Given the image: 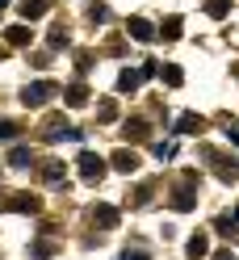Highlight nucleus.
Instances as JSON below:
<instances>
[{"label":"nucleus","instance_id":"10","mask_svg":"<svg viewBox=\"0 0 239 260\" xmlns=\"http://www.w3.org/2000/svg\"><path fill=\"white\" fill-rule=\"evenodd\" d=\"M181 130H201V118H197V113H185V118H181Z\"/></svg>","mask_w":239,"mask_h":260},{"label":"nucleus","instance_id":"14","mask_svg":"<svg viewBox=\"0 0 239 260\" xmlns=\"http://www.w3.org/2000/svg\"><path fill=\"white\" fill-rule=\"evenodd\" d=\"M13 135H17V126H13V122H0V139H13Z\"/></svg>","mask_w":239,"mask_h":260},{"label":"nucleus","instance_id":"15","mask_svg":"<svg viewBox=\"0 0 239 260\" xmlns=\"http://www.w3.org/2000/svg\"><path fill=\"white\" fill-rule=\"evenodd\" d=\"M122 260H147L143 252H122Z\"/></svg>","mask_w":239,"mask_h":260},{"label":"nucleus","instance_id":"7","mask_svg":"<svg viewBox=\"0 0 239 260\" xmlns=\"http://www.w3.org/2000/svg\"><path fill=\"white\" fill-rule=\"evenodd\" d=\"M139 80H143V72H122L118 88H122V92H134V88H139Z\"/></svg>","mask_w":239,"mask_h":260},{"label":"nucleus","instance_id":"9","mask_svg":"<svg viewBox=\"0 0 239 260\" xmlns=\"http://www.w3.org/2000/svg\"><path fill=\"white\" fill-rule=\"evenodd\" d=\"M9 42H17V46L29 42V29H25V25H13V29H9Z\"/></svg>","mask_w":239,"mask_h":260},{"label":"nucleus","instance_id":"8","mask_svg":"<svg viewBox=\"0 0 239 260\" xmlns=\"http://www.w3.org/2000/svg\"><path fill=\"white\" fill-rule=\"evenodd\" d=\"M206 248H210V239H206V235H193V239H189V256H206Z\"/></svg>","mask_w":239,"mask_h":260},{"label":"nucleus","instance_id":"2","mask_svg":"<svg viewBox=\"0 0 239 260\" xmlns=\"http://www.w3.org/2000/svg\"><path fill=\"white\" fill-rule=\"evenodd\" d=\"M80 172H84V176H88V181H97V176L105 172V164H101V159H97V155H80Z\"/></svg>","mask_w":239,"mask_h":260},{"label":"nucleus","instance_id":"13","mask_svg":"<svg viewBox=\"0 0 239 260\" xmlns=\"http://www.w3.org/2000/svg\"><path fill=\"white\" fill-rule=\"evenodd\" d=\"M29 164V151H13V168H25Z\"/></svg>","mask_w":239,"mask_h":260},{"label":"nucleus","instance_id":"6","mask_svg":"<svg viewBox=\"0 0 239 260\" xmlns=\"http://www.w3.org/2000/svg\"><path fill=\"white\" fill-rule=\"evenodd\" d=\"M130 34H134L139 42H151V38H155V29H151L147 21H130Z\"/></svg>","mask_w":239,"mask_h":260},{"label":"nucleus","instance_id":"4","mask_svg":"<svg viewBox=\"0 0 239 260\" xmlns=\"http://www.w3.org/2000/svg\"><path fill=\"white\" fill-rule=\"evenodd\" d=\"M92 218H97L101 226H114V222H118V210H114V206H97V210H92Z\"/></svg>","mask_w":239,"mask_h":260},{"label":"nucleus","instance_id":"3","mask_svg":"<svg viewBox=\"0 0 239 260\" xmlns=\"http://www.w3.org/2000/svg\"><path fill=\"white\" fill-rule=\"evenodd\" d=\"M51 9V0H21V17L29 21V17H42V13Z\"/></svg>","mask_w":239,"mask_h":260},{"label":"nucleus","instance_id":"11","mask_svg":"<svg viewBox=\"0 0 239 260\" xmlns=\"http://www.w3.org/2000/svg\"><path fill=\"white\" fill-rule=\"evenodd\" d=\"M172 206H177V210H189V206H193V193H177V198H172Z\"/></svg>","mask_w":239,"mask_h":260},{"label":"nucleus","instance_id":"16","mask_svg":"<svg viewBox=\"0 0 239 260\" xmlns=\"http://www.w3.org/2000/svg\"><path fill=\"white\" fill-rule=\"evenodd\" d=\"M0 5H9V0H0Z\"/></svg>","mask_w":239,"mask_h":260},{"label":"nucleus","instance_id":"1","mask_svg":"<svg viewBox=\"0 0 239 260\" xmlns=\"http://www.w3.org/2000/svg\"><path fill=\"white\" fill-rule=\"evenodd\" d=\"M51 92H55V84H46V80H34L29 88H21V101H25V105H42Z\"/></svg>","mask_w":239,"mask_h":260},{"label":"nucleus","instance_id":"12","mask_svg":"<svg viewBox=\"0 0 239 260\" xmlns=\"http://www.w3.org/2000/svg\"><path fill=\"white\" fill-rule=\"evenodd\" d=\"M84 96H88V92H84V88H80V84H76V88L67 92V101H72V105H84Z\"/></svg>","mask_w":239,"mask_h":260},{"label":"nucleus","instance_id":"5","mask_svg":"<svg viewBox=\"0 0 239 260\" xmlns=\"http://www.w3.org/2000/svg\"><path fill=\"white\" fill-rule=\"evenodd\" d=\"M134 164H139V155H134V151H118V159H114V168H118V172H134Z\"/></svg>","mask_w":239,"mask_h":260}]
</instances>
